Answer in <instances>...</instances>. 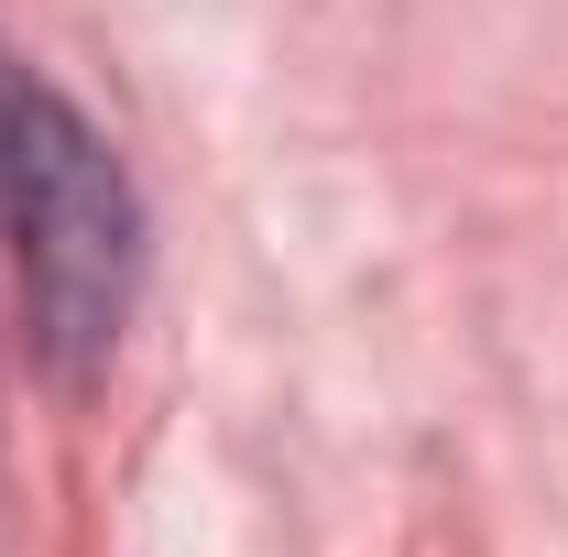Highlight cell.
I'll list each match as a JSON object with an SVG mask.
<instances>
[{"mask_svg": "<svg viewBox=\"0 0 568 557\" xmlns=\"http://www.w3.org/2000/svg\"><path fill=\"white\" fill-rule=\"evenodd\" d=\"M0 263L22 284V328L44 372L88 383L142 306V186L121 175L110 132L77 110L33 55L0 44Z\"/></svg>", "mask_w": 568, "mask_h": 557, "instance_id": "cell-1", "label": "cell"}]
</instances>
